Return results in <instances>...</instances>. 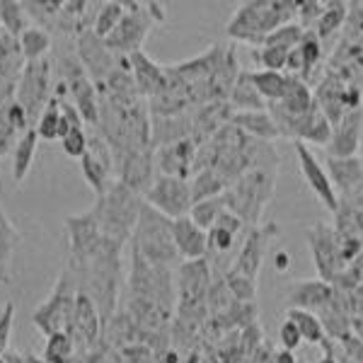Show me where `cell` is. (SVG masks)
<instances>
[{"instance_id":"1","label":"cell","mask_w":363,"mask_h":363,"mask_svg":"<svg viewBox=\"0 0 363 363\" xmlns=\"http://www.w3.org/2000/svg\"><path fill=\"white\" fill-rule=\"evenodd\" d=\"M99 95V133L109 143L112 153L153 148V119L148 99L140 95H112L97 90Z\"/></svg>"},{"instance_id":"2","label":"cell","mask_w":363,"mask_h":363,"mask_svg":"<svg viewBox=\"0 0 363 363\" xmlns=\"http://www.w3.org/2000/svg\"><path fill=\"white\" fill-rule=\"evenodd\" d=\"M279 177V153L272 143H259L252 167L225 189V206L247 228L262 225V216L272 203Z\"/></svg>"},{"instance_id":"3","label":"cell","mask_w":363,"mask_h":363,"mask_svg":"<svg viewBox=\"0 0 363 363\" xmlns=\"http://www.w3.org/2000/svg\"><path fill=\"white\" fill-rule=\"evenodd\" d=\"M121 252H124V245L104 238L102 247L95 252V257H92L85 267H75V264H70V262H66V264L73 267L75 274H78L80 291H83L85 296H90L92 303L97 306L104 327L109 325V320H114L116 301H119Z\"/></svg>"},{"instance_id":"4","label":"cell","mask_w":363,"mask_h":363,"mask_svg":"<svg viewBox=\"0 0 363 363\" xmlns=\"http://www.w3.org/2000/svg\"><path fill=\"white\" fill-rule=\"evenodd\" d=\"M298 17V3L294 0H245L228 20V37L235 42L262 46V42L279 27L291 25Z\"/></svg>"},{"instance_id":"5","label":"cell","mask_w":363,"mask_h":363,"mask_svg":"<svg viewBox=\"0 0 363 363\" xmlns=\"http://www.w3.org/2000/svg\"><path fill=\"white\" fill-rule=\"evenodd\" d=\"M131 250L155 267L172 269L177 262H182L172 235V220L162 216L160 211L150 208L145 201L140 208L136 230L131 235Z\"/></svg>"},{"instance_id":"6","label":"cell","mask_w":363,"mask_h":363,"mask_svg":"<svg viewBox=\"0 0 363 363\" xmlns=\"http://www.w3.org/2000/svg\"><path fill=\"white\" fill-rule=\"evenodd\" d=\"M92 206L99 216V228H102L104 238L119 245L131 242L140 208H143V196L131 191L121 182H114L107 189V194L99 196Z\"/></svg>"},{"instance_id":"7","label":"cell","mask_w":363,"mask_h":363,"mask_svg":"<svg viewBox=\"0 0 363 363\" xmlns=\"http://www.w3.org/2000/svg\"><path fill=\"white\" fill-rule=\"evenodd\" d=\"M78 296H80V279L75 274V269L66 264L56 281V286L51 289L49 298L32 313V325L44 337L58 335V332H70L75 318V306H78Z\"/></svg>"},{"instance_id":"8","label":"cell","mask_w":363,"mask_h":363,"mask_svg":"<svg viewBox=\"0 0 363 363\" xmlns=\"http://www.w3.org/2000/svg\"><path fill=\"white\" fill-rule=\"evenodd\" d=\"M167 20V10L162 3H126V15L119 22V27L104 39V44L119 56H131L143 51V44L155 25H162Z\"/></svg>"},{"instance_id":"9","label":"cell","mask_w":363,"mask_h":363,"mask_svg":"<svg viewBox=\"0 0 363 363\" xmlns=\"http://www.w3.org/2000/svg\"><path fill=\"white\" fill-rule=\"evenodd\" d=\"M54 58L46 56L42 61H29L25 63L17 80V104L27 112V119L32 128L37 126L34 119L39 121V116L46 109V104L54 97Z\"/></svg>"},{"instance_id":"10","label":"cell","mask_w":363,"mask_h":363,"mask_svg":"<svg viewBox=\"0 0 363 363\" xmlns=\"http://www.w3.org/2000/svg\"><path fill=\"white\" fill-rule=\"evenodd\" d=\"M66 235H68V247H70L68 262L75 267H85L104 242L102 228H99V216H97L95 206L83 211V213L68 216L66 218Z\"/></svg>"},{"instance_id":"11","label":"cell","mask_w":363,"mask_h":363,"mask_svg":"<svg viewBox=\"0 0 363 363\" xmlns=\"http://www.w3.org/2000/svg\"><path fill=\"white\" fill-rule=\"evenodd\" d=\"M143 201L150 208L160 211L169 220H177L189 216L191 206H194V194H191V182L179 177H165L157 174L153 186L143 194Z\"/></svg>"},{"instance_id":"12","label":"cell","mask_w":363,"mask_h":363,"mask_svg":"<svg viewBox=\"0 0 363 363\" xmlns=\"http://www.w3.org/2000/svg\"><path fill=\"white\" fill-rule=\"evenodd\" d=\"M310 252H313L315 269H318V279L327 281V284H335L339 274L347 269L342 257V242L335 230V225L315 223L306 230Z\"/></svg>"},{"instance_id":"13","label":"cell","mask_w":363,"mask_h":363,"mask_svg":"<svg viewBox=\"0 0 363 363\" xmlns=\"http://www.w3.org/2000/svg\"><path fill=\"white\" fill-rule=\"evenodd\" d=\"M114 157V179L128 186L131 191L143 196L153 186L157 177L155 165V148L143 150H124V153H112Z\"/></svg>"},{"instance_id":"14","label":"cell","mask_w":363,"mask_h":363,"mask_svg":"<svg viewBox=\"0 0 363 363\" xmlns=\"http://www.w3.org/2000/svg\"><path fill=\"white\" fill-rule=\"evenodd\" d=\"M174 281H177V303L182 315L203 308L211 294V267L206 259L182 262Z\"/></svg>"},{"instance_id":"15","label":"cell","mask_w":363,"mask_h":363,"mask_svg":"<svg viewBox=\"0 0 363 363\" xmlns=\"http://www.w3.org/2000/svg\"><path fill=\"white\" fill-rule=\"evenodd\" d=\"M279 233L281 230H279L277 223L250 228L247 238H245L242 247H240L235 262H233V267L228 269V272L257 281V277H259V269H262V262H264V257H267L269 245L274 242V238H279Z\"/></svg>"},{"instance_id":"16","label":"cell","mask_w":363,"mask_h":363,"mask_svg":"<svg viewBox=\"0 0 363 363\" xmlns=\"http://www.w3.org/2000/svg\"><path fill=\"white\" fill-rule=\"evenodd\" d=\"M296 145V157H298V167H301V174L306 179L308 189L318 196V201L325 206L327 211L337 213L339 208V194L332 184L330 174H327L325 165L320 162V157L310 150V145L306 143H294Z\"/></svg>"},{"instance_id":"17","label":"cell","mask_w":363,"mask_h":363,"mask_svg":"<svg viewBox=\"0 0 363 363\" xmlns=\"http://www.w3.org/2000/svg\"><path fill=\"white\" fill-rule=\"evenodd\" d=\"M75 54H78L80 63L85 66L87 75H90L95 85H102L109 78V73L116 68V63L121 58L95 32H85L83 37L75 39Z\"/></svg>"},{"instance_id":"18","label":"cell","mask_w":363,"mask_h":363,"mask_svg":"<svg viewBox=\"0 0 363 363\" xmlns=\"http://www.w3.org/2000/svg\"><path fill=\"white\" fill-rule=\"evenodd\" d=\"M196 153H199V143L194 138H184V140H177V143L155 148L157 174L191 179L194 177V167H196Z\"/></svg>"},{"instance_id":"19","label":"cell","mask_w":363,"mask_h":363,"mask_svg":"<svg viewBox=\"0 0 363 363\" xmlns=\"http://www.w3.org/2000/svg\"><path fill=\"white\" fill-rule=\"evenodd\" d=\"M332 298H335V286L322 279H298L286 286L289 308L310 310V313H315V315L330 306Z\"/></svg>"},{"instance_id":"20","label":"cell","mask_w":363,"mask_h":363,"mask_svg":"<svg viewBox=\"0 0 363 363\" xmlns=\"http://www.w3.org/2000/svg\"><path fill=\"white\" fill-rule=\"evenodd\" d=\"M361 131H363V109L344 114L332 126V138L327 143V157H354L361 150Z\"/></svg>"},{"instance_id":"21","label":"cell","mask_w":363,"mask_h":363,"mask_svg":"<svg viewBox=\"0 0 363 363\" xmlns=\"http://www.w3.org/2000/svg\"><path fill=\"white\" fill-rule=\"evenodd\" d=\"M131 63V73H133V83H136L138 95L143 99H155L162 90L167 87V70L165 66H160L157 61H153L145 51L128 56Z\"/></svg>"},{"instance_id":"22","label":"cell","mask_w":363,"mask_h":363,"mask_svg":"<svg viewBox=\"0 0 363 363\" xmlns=\"http://www.w3.org/2000/svg\"><path fill=\"white\" fill-rule=\"evenodd\" d=\"M102 8V3H87V0H68L63 3L61 15H58L56 32H61L63 37H83L85 32H92L97 22V13Z\"/></svg>"},{"instance_id":"23","label":"cell","mask_w":363,"mask_h":363,"mask_svg":"<svg viewBox=\"0 0 363 363\" xmlns=\"http://www.w3.org/2000/svg\"><path fill=\"white\" fill-rule=\"evenodd\" d=\"M172 235L174 245H177L179 259L182 262H196L206 259L208 255V233L199 228L189 216L172 220Z\"/></svg>"},{"instance_id":"24","label":"cell","mask_w":363,"mask_h":363,"mask_svg":"<svg viewBox=\"0 0 363 363\" xmlns=\"http://www.w3.org/2000/svg\"><path fill=\"white\" fill-rule=\"evenodd\" d=\"M104 325H102V318H99V310L97 306L92 303L90 296H85L80 291L78 296V306H75V318H73V327H70L68 335L73 337L75 344H83L85 349L95 347V342L102 335Z\"/></svg>"},{"instance_id":"25","label":"cell","mask_w":363,"mask_h":363,"mask_svg":"<svg viewBox=\"0 0 363 363\" xmlns=\"http://www.w3.org/2000/svg\"><path fill=\"white\" fill-rule=\"evenodd\" d=\"M325 169L335 184L337 194L351 196L363 189V160L361 155L354 157H325Z\"/></svg>"},{"instance_id":"26","label":"cell","mask_w":363,"mask_h":363,"mask_svg":"<svg viewBox=\"0 0 363 363\" xmlns=\"http://www.w3.org/2000/svg\"><path fill=\"white\" fill-rule=\"evenodd\" d=\"M230 124L259 143H274L277 138H281L279 126L274 116L269 114V109L264 112H233Z\"/></svg>"},{"instance_id":"27","label":"cell","mask_w":363,"mask_h":363,"mask_svg":"<svg viewBox=\"0 0 363 363\" xmlns=\"http://www.w3.org/2000/svg\"><path fill=\"white\" fill-rule=\"evenodd\" d=\"M269 107L279 109V112L289 114V116H303L315 107V92L310 90V85L301 78H291V85L286 90V95L281 102L269 104Z\"/></svg>"},{"instance_id":"28","label":"cell","mask_w":363,"mask_h":363,"mask_svg":"<svg viewBox=\"0 0 363 363\" xmlns=\"http://www.w3.org/2000/svg\"><path fill=\"white\" fill-rule=\"evenodd\" d=\"M228 104L233 107V112H264L269 107L267 99L259 95V90H257L255 83H252L250 70H242V73H240Z\"/></svg>"},{"instance_id":"29","label":"cell","mask_w":363,"mask_h":363,"mask_svg":"<svg viewBox=\"0 0 363 363\" xmlns=\"http://www.w3.org/2000/svg\"><path fill=\"white\" fill-rule=\"evenodd\" d=\"M347 17H349V3H347V0H327L325 13H322L318 25L310 29V32L318 34V39L325 44V42H330L332 37H337V34L342 32L344 25H347Z\"/></svg>"},{"instance_id":"30","label":"cell","mask_w":363,"mask_h":363,"mask_svg":"<svg viewBox=\"0 0 363 363\" xmlns=\"http://www.w3.org/2000/svg\"><path fill=\"white\" fill-rule=\"evenodd\" d=\"M37 145H39V136L37 128H29L27 133H22L20 140H17L15 150H13V179L15 184H22L27 179L29 169H32L34 155H37Z\"/></svg>"},{"instance_id":"31","label":"cell","mask_w":363,"mask_h":363,"mask_svg":"<svg viewBox=\"0 0 363 363\" xmlns=\"http://www.w3.org/2000/svg\"><path fill=\"white\" fill-rule=\"evenodd\" d=\"M250 78L259 90V95L267 99V104L281 102L291 85V75L277 73V70H250Z\"/></svg>"},{"instance_id":"32","label":"cell","mask_w":363,"mask_h":363,"mask_svg":"<svg viewBox=\"0 0 363 363\" xmlns=\"http://www.w3.org/2000/svg\"><path fill=\"white\" fill-rule=\"evenodd\" d=\"M286 318L294 320V325L298 327V332H301L303 342L313 344V347H322V342L327 339V335H325V327H322L318 315L310 313V310L289 308L286 310Z\"/></svg>"},{"instance_id":"33","label":"cell","mask_w":363,"mask_h":363,"mask_svg":"<svg viewBox=\"0 0 363 363\" xmlns=\"http://www.w3.org/2000/svg\"><path fill=\"white\" fill-rule=\"evenodd\" d=\"M22 8L27 10V17L32 20L34 27L42 29H56L58 15H61L63 3L61 0H22Z\"/></svg>"},{"instance_id":"34","label":"cell","mask_w":363,"mask_h":363,"mask_svg":"<svg viewBox=\"0 0 363 363\" xmlns=\"http://www.w3.org/2000/svg\"><path fill=\"white\" fill-rule=\"evenodd\" d=\"M51 44H54V39H51V32H46L42 27H29L25 34L20 37V49H22V56H25V61H42L51 54Z\"/></svg>"},{"instance_id":"35","label":"cell","mask_w":363,"mask_h":363,"mask_svg":"<svg viewBox=\"0 0 363 363\" xmlns=\"http://www.w3.org/2000/svg\"><path fill=\"white\" fill-rule=\"evenodd\" d=\"M189 182H191V194H194V203L196 201H203V199L223 196L225 189H228L225 179L220 177V174L216 172L213 167L199 169V172Z\"/></svg>"},{"instance_id":"36","label":"cell","mask_w":363,"mask_h":363,"mask_svg":"<svg viewBox=\"0 0 363 363\" xmlns=\"http://www.w3.org/2000/svg\"><path fill=\"white\" fill-rule=\"evenodd\" d=\"M0 27L17 39L32 27L27 10L22 8V0H0Z\"/></svg>"},{"instance_id":"37","label":"cell","mask_w":363,"mask_h":363,"mask_svg":"<svg viewBox=\"0 0 363 363\" xmlns=\"http://www.w3.org/2000/svg\"><path fill=\"white\" fill-rule=\"evenodd\" d=\"M228 211L225 206V199L223 196H213V199H203V201H196L194 206L189 211V218L194 220L199 228H203V230H211L216 223H218V218Z\"/></svg>"},{"instance_id":"38","label":"cell","mask_w":363,"mask_h":363,"mask_svg":"<svg viewBox=\"0 0 363 363\" xmlns=\"http://www.w3.org/2000/svg\"><path fill=\"white\" fill-rule=\"evenodd\" d=\"M124 15H126V3H121V0H109V3H102V8H99V13H97L95 29H92V32H95L99 39H107L109 34L119 27V22L124 20Z\"/></svg>"},{"instance_id":"39","label":"cell","mask_w":363,"mask_h":363,"mask_svg":"<svg viewBox=\"0 0 363 363\" xmlns=\"http://www.w3.org/2000/svg\"><path fill=\"white\" fill-rule=\"evenodd\" d=\"M17 245H20V233L8 220V216L0 211V279H3V284H8V269L5 267H8Z\"/></svg>"},{"instance_id":"40","label":"cell","mask_w":363,"mask_h":363,"mask_svg":"<svg viewBox=\"0 0 363 363\" xmlns=\"http://www.w3.org/2000/svg\"><path fill=\"white\" fill-rule=\"evenodd\" d=\"M73 354H75V342L68 332H58V335L46 337V344H44L46 363H70Z\"/></svg>"},{"instance_id":"41","label":"cell","mask_w":363,"mask_h":363,"mask_svg":"<svg viewBox=\"0 0 363 363\" xmlns=\"http://www.w3.org/2000/svg\"><path fill=\"white\" fill-rule=\"evenodd\" d=\"M61 99L51 97V102L46 104V109L42 112L37 121V136L39 140H58V126H61Z\"/></svg>"},{"instance_id":"42","label":"cell","mask_w":363,"mask_h":363,"mask_svg":"<svg viewBox=\"0 0 363 363\" xmlns=\"http://www.w3.org/2000/svg\"><path fill=\"white\" fill-rule=\"evenodd\" d=\"M289 54L291 49H284V46H257V49H252V58H255L259 70H277V73H284Z\"/></svg>"},{"instance_id":"43","label":"cell","mask_w":363,"mask_h":363,"mask_svg":"<svg viewBox=\"0 0 363 363\" xmlns=\"http://www.w3.org/2000/svg\"><path fill=\"white\" fill-rule=\"evenodd\" d=\"M225 286H228V291H230V296L235 298V301L240 303H255V298H257V281H252L247 277H240V274H233V272H228L225 277Z\"/></svg>"},{"instance_id":"44","label":"cell","mask_w":363,"mask_h":363,"mask_svg":"<svg viewBox=\"0 0 363 363\" xmlns=\"http://www.w3.org/2000/svg\"><path fill=\"white\" fill-rule=\"evenodd\" d=\"M325 5L327 3H320V0H303V3H298V25H301L306 32H310L315 25H318V20L325 13Z\"/></svg>"},{"instance_id":"45","label":"cell","mask_w":363,"mask_h":363,"mask_svg":"<svg viewBox=\"0 0 363 363\" xmlns=\"http://www.w3.org/2000/svg\"><path fill=\"white\" fill-rule=\"evenodd\" d=\"M61 148L68 157H83L87 153V131L85 128H73L66 138H61Z\"/></svg>"},{"instance_id":"46","label":"cell","mask_w":363,"mask_h":363,"mask_svg":"<svg viewBox=\"0 0 363 363\" xmlns=\"http://www.w3.org/2000/svg\"><path fill=\"white\" fill-rule=\"evenodd\" d=\"M13 322H15V303L8 301L3 313H0V359L8 354L10 335H13Z\"/></svg>"},{"instance_id":"47","label":"cell","mask_w":363,"mask_h":363,"mask_svg":"<svg viewBox=\"0 0 363 363\" xmlns=\"http://www.w3.org/2000/svg\"><path fill=\"white\" fill-rule=\"evenodd\" d=\"M22 133L17 131V128L8 121V114H5V107L0 109V157L8 153L10 148L15 150L17 140H20Z\"/></svg>"},{"instance_id":"48","label":"cell","mask_w":363,"mask_h":363,"mask_svg":"<svg viewBox=\"0 0 363 363\" xmlns=\"http://www.w3.org/2000/svg\"><path fill=\"white\" fill-rule=\"evenodd\" d=\"M279 344H281V349H286V351H296L303 344V337H301V332H298V327L294 325V320L286 318L284 322H281Z\"/></svg>"},{"instance_id":"49","label":"cell","mask_w":363,"mask_h":363,"mask_svg":"<svg viewBox=\"0 0 363 363\" xmlns=\"http://www.w3.org/2000/svg\"><path fill=\"white\" fill-rule=\"evenodd\" d=\"M339 349H342V359L347 363H363V342L351 332L344 339H339Z\"/></svg>"},{"instance_id":"50","label":"cell","mask_w":363,"mask_h":363,"mask_svg":"<svg viewBox=\"0 0 363 363\" xmlns=\"http://www.w3.org/2000/svg\"><path fill=\"white\" fill-rule=\"evenodd\" d=\"M322 351H325V354H322V359L318 363H342L337 359V347L332 339H325V342H322Z\"/></svg>"},{"instance_id":"51","label":"cell","mask_w":363,"mask_h":363,"mask_svg":"<svg viewBox=\"0 0 363 363\" xmlns=\"http://www.w3.org/2000/svg\"><path fill=\"white\" fill-rule=\"evenodd\" d=\"M274 363H298L296 361V354L294 351H286V349H279L277 354H274Z\"/></svg>"},{"instance_id":"52","label":"cell","mask_w":363,"mask_h":363,"mask_svg":"<svg viewBox=\"0 0 363 363\" xmlns=\"http://www.w3.org/2000/svg\"><path fill=\"white\" fill-rule=\"evenodd\" d=\"M274 259H277V264H274V267H277V272H286V269L291 267V255H289V252H279Z\"/></svg>"},{"instance_id":"53","label":"cell","mask_w":363,"mask_h":363,"mask_svg":"<svg viewBox=\"0 0 363 363\" xmlns=\"http://www.w3.org/2000/svg\"><path fill=\"white\" fill-rule=\"evenodd\" d=\"M3 359L5 363H25V354H20V351H8Z\"/></svg>"},{"instance_id":"54","label":"cell","mask_w":363,"mask_h":363,"mask_svg":"<svg viewBox=\"0 0 363 363\" xmlns=\"http://www.w3.org/2000/svg\"><path fill=\"white\" fill-rule=\"evenodd\" d=\"M25 363H46L44 356H34V354H25Z\"/></svg>"},{"instance_id":"55","label":"cell","mask_w":363,"mask_h":363,"mask_svg":"<svg viewBox=\"0 0 363 363\" xmlns=\"http://www.w3.org/2000/svg\"><path fill=\"white\" fill-rule=\"evenodd\" d=\"M0 363H5V359H0Z\"/></svg>"},{"instance_id":"56","label":"cell","mask_w":363,"mask_h":363,"mask_svg":"<svg viewBox=\"0 0 363 363\" xmlns=\"http://www.w3.org/2000/svg\"><path fill=\"white\" fill-rule=\"evenodd\" d=\"M361 160H363V155H361Z\"/></svg>"}]
</instances>
